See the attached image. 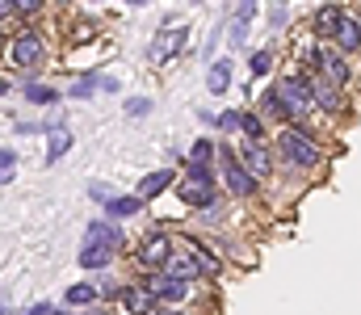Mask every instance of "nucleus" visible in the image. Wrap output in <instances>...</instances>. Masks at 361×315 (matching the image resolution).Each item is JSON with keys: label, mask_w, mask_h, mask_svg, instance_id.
Masks as SVG:
<instances>
[{"label": "nucleus", "mask_w": 361, "mask_h": 315, "mask_svg": "<svg viewBox=\"0 0 361 315\" xmlns=\"http://www.w3.org/2000/svg\"><path fill=\"white\" fill-rule=\"evenodd\" d=\"M118 244H122V231L114 223H101V218L89 223L85 227V244H80V269H105L114 261Z\"/></svg>", "instance_id": "nucleus-1"}, {"label": "nucleus", "mask_w": 361, "mask_h": 315, "mask_svg": "<svg viewBox=\"0 0 361 315\" xmlns=\"http://www.w3.org/2000/svg\"><path fill=\"white\" fill-rule=\"evenodd\" d=\"M277 156L290 164V168H319V147L311 143V135L307 130H298V126H286L281 135H277Z\"/></svg>", "instance_id": "nucleus-2"}, {"label": "nucleus", "mask_w": 361, "mask_h": 315, "mask_svg": "<svg viewBox=\"0 0 361 315\" xmlns=\"http://www.w3.org/2000/svg\"><path fill=\"white\" fill-rule=\"evenodd\" d=\"M302 63L315 68V72H319L324 80H332V85H345V80H349V63H345V51H341V47L315 42V47L302 55Z\"/></svg>", "instance_id": "nucleus-3"}, {"label": "nucleus", "mask_w": 361, "mask_h": 315, "mask_svg": "<svg viewBox=\"0 0 361 315\" xmlns=\"http://www.w3.org/2000/svg\"><path fill=\"white\" fill-rule=\"evenodd\" d=\"M219 160H223V177H227V190L235 194V198H257V190H261V181L244 168V160H240V152H231V147H223L219 152Z\"/></svg>", "instance_id": "nucleus-4"}, {"label": "nucleus", "mask_w": 361, "mask_h": 315, "mask_svg": "<svg viewBox=\"0 0 361 315\" xmlns=\"http://www.w3.org/2000/svg\"><path fill=\"white\" fill-rule=\"evenodd\" d=\"M277 93H281V97H286V105L294 109V118H298V113H307V109L315 105L311 76H307V72H298V76H281V80H277Z\"/></svg>", "instance_id": "nucleus-5"}, {"label": "nucleus", "mask_w": 361, "mask_h": 315, "mask_svg": "<svg viewBox=\"0 0 361 315\" xmlns=\"http://www.w3.org/2000/svg\"><path fill=\"white\" fill-rule=\"evenodd\" d=\"M143 286L156 295V303H180V299H185V290H189V286H185L180 278H173L169 269H152V273L143 278Z\"/></svg>", "instance_id": "nucleus-6"}, {"label": "nucleus", "mask_w": 361, "mask_h": 315, "mask_svg": "<svg viewBox=\"0 0 361 315\" xmlns=\"http://www.w3.org/2000/svg\"><path fill=\"white\" fill-rule=\"evenodd\" d=\"M169 257H173V235H164V231H152V235L139 244V261L152 265V269H164Z\"/></svg>", "instance_id": "nucleus-7"}, {"label": "nucleus", "mask_w": 361, "mask_h": 315, "mask_svg": "<svg viewBox=\"0 0 361 315\" xmlns=\"http://www.w3.org/2000/svg\"><path fill=\"white\" fill-rule=\"evenodd\" d=\"M8 51H13V63H17V68H38L42 55H47V47H42L38 34H17Z\"/></svg>", "instance_id": "nucleus-8"}, {"label": "nucleus", "mask_w": 361, "mask_h": 315, "mask_svg": "<svg viewBox=\"0 0 361 315\" xmlns=\"http://www.w3.org/2000/svg\"><path fill=\"white\" fill-rule=\"evenodd\" d=\"M177 198L185 202V206H210L214 202V181H197V177H185L177 190Z\"/></svg>", "instance_id": "nucleus-9"}, {"label": "nucleus", "mask_w": 361, "mask_h": 315, "mask_svg": "<svg viewBox=\"0 0 361 315\" xmlns=\"http://www.w3.org/2000/svg\"><path fill=\"white\" fill-rule=\"evenodd\" d=\"M240 160H244V168H248L257 181L273 173V156L265 152V147H261V143H244V147H240Z\"/></svg>", "instance_id": "nucleus-10"}, {"label": "nucleus", "mask_w": 361, "mask_h": 315, "mask_svg": "<svg viewBox=\"0 0 361 315\" xmlns=\"http://www.w3.org/2000/svg\"><path fill=\"white\" fill-rule=\"evenodd\" d=\"M118 299L126 303V311L130 315H156V295H152L147 286H122Z\"/></svg>", "instance_id": "nucleus-11"}, {"label": "nucleus", "mask_w": 361, "mask_h": 315, "mask_svg": "<svg viewBox=\"0 0 361 315\" xmlns=\"http://www.w3.org/2000/svg\"><path fill=\"white\" fill-rule=\"evenodd\" d=\"M332 42H336L345 55H349V51H361V21H357V17H349V13H345V17H341V25H336V34H332Z\"/></svg>", "instance_id": "nucleus-12"}, {"label": "nucleus", "mask_w": 361, "mask_h": 315, "mask_svg": "<svg viewBox=\"0 0 361 315\" xmlns=\"http://www.w3.org/2000/svg\"><path fill=\"white\" fill-rule=\"evenodd\" d=\"M341 17H345V8H341V4H324V8L315 13V38H319V42H332V34H336Z\"/></svg>", "instance_id": "nucleus-13"}, {"label": "nucleus", "mask_w": 361, "mask_h": 315, "mask_svg": "<svg viewBox=\"0 0 361 315\" xmlns=\"http://www.w3.org/2000/svg\"><path fill=\"white\" fill-rule=\"evenodd\" d=\"M311 93H315V105H319V109H328V113L341 109V85H332V80H324V76H311Z\"/></svg>", "instance_id": "nucleus-14"}, {"label": "nucleus", "mask_w": 361, "mask_h": 315, "mask_svg": "<svg viewBox=\"0 0 361 315\" xmlns=\"http://www.w3.org/2000/svg\"><path fill=\"white\" fill-rule=\"evenodd\" d=\"M206 89H210L214 97H223V93L231 89V59H214V63H210V72H206Z\"/></svg>", "instance_id": "nucleus-15"}, {"label": "nucleus", "mask_w": 361, "mask_h": 315, "mask_svg": "<svg viewBox=\"0 0 361 315\" xmlns=\"http://www.w3.org/2000/svg\"><path fill=\"white\" fill-rule=\"evenodd\" d=\"M180 47H185V25H177V30H164V34L152 42V59H169V55H177Z\"/></svg>", "instance_id": "nucleus-16"}, {"label": "nucleus", "mask_w": 361, "mask_h": 315, "mask_svg": "<svg viewBox=\"0 0 361 315\" xmlns=\"http://www.w3.org/2000/svg\"><path fill=\"white\" fill-rule=\"evenodd\" d=\"M47 135H51V139H47V164H59V160L68 156V147H72V135H68L59 122H55Z\"/></svg>", "instance_id": "nucleus-17"}, {"label": "nucleus", "mask_w": 361, "mask_h": 315, "mask_svg": "<svg viewBox=\"0 0 361 315\" xmlns=\"http://www.w3.org/2000/svg\"><path fill=\"white\" fill-rule=\"evenodd\" d=\"M169 185H173V168H160V173H147V177L139 181V198H143V202H152V198H156V194H164Z\"/></svg>", "instance_id": "nucleus-18"}, {"label": "nucleus", "mask_w": 361, "mask_h": 315, "mask_svg": "<svg viewBox=\"0 0 361 315\" xmlns=\"http://www.w3.org/2000/svg\"><path fill=\"white\" fill-rule=\"evenodd\" d=\"M173 278H180V282H193V278H202V265H197V257H169V265H164Z\"/></svg>", "instance_id": "nucleus-19"}, {"label": "nucleus", "mask_w": 361, "mask_h": 315, "mask_svg": "<svg viewBox=\"0 0 361 315\" xmlns=\"http://www.w3.org/2000/svg\"><path fill=\"white\" fill-rule=\"evenodd\" d=\"M219 156V147H214V139H197L193 147H189V168H210V160Z\"/></svg>", "instance_id": "nucleus-20"}, {"label": "nucleus", "mask_w": 361, "mask_h": 315, "mask_svg": "<svg viewBox=\"0 0 361 315\" xmlns=\"http://www.w3.org/2000/svg\"><path fill=\"white\" fill-rule=\"evenodd\" d=\"M139 206H143L139 194H122V198H109L105 202V214L109 218H126V214H139Z\"/></svg>", "instance_id": "nucleus-21"}, {"label": "nucleus", "mask_w": 361, "mask_h": 315, "mask_svg": "<svg viewBox=\"0 0 361 315\" xmlns=\"http://www.w3.org/2000/svg\"><path fill=\"white\" fill-rule=\"evenodd\" d=\"M97 299H101V290L89 286V282H76V286H68V295H63L68 307H89V303H97Z\"/></svg>", "instance_id": "nucleus-22"}, {"label": "nucleus", "mask_w": 361, "mask_h": 315, "mask_svg": "<svg viewBox=\"0 0 361 315\" xmlns=\"http://www.w3.org/2000/svg\"><path fill=\"white\" fill-rule=\"evenodd\" d=\"M261 109H265V113H273V118H281V122H290V118H294V109H290V105H286V97L277 93V85H273V89H265Z\"/></svg>", "instance_id": "nucleus-23"}, {"label": "nucleus", "mask_w": 361, "mask_h": 315, "mask_svg": "<svg viewBox=\"0 0 361 315\" xmlns=\"http://www.w3.org/2000/svg\"><path fill=\"white\" fill-rule=\"evenodd\" d=\"M240 130H244L248 143H261V139H265V122H261L257 113H248V109H240Z\"/></svg>", "instance_id": "nucleus-24"}, {"label": "nucleus", "mask_w": 361, "mask_h": 315, "mask_svg": "<svg viewBox=\"0 0 361 315\" xmlns=\"http://www.w3.org/2000/svg\"><path fill=\"white\" fill-rule=\"evenodd\" d=\"M25 101H34V105H55V101H59V93H55L51 85H38V80H30V85H25Z\"/></svg>", "instance_id": "nucleus-25"}, {"label": "nucleus", "mask_w": 361, "mask_h": 315, "mask_svg": "<svg viewBox=\"0 0 361 315\" xmlns=\"http://www.w3.org/2000/svg\"><path fill=\"white\" fill-rule=\"evenodd\" d=\"M193 257H197L202 273H219V257H214L210 248H202V240H193Z\"/></svg>", "instance_id": "nucleus-26"}, {"label": "nucleus", "mask_w": 361, "mask_h": 315, "mask_svg": "<svg viewBox=\"0 0 361 315\" xmlns=\"http://www.w3.org/2000/svg\"><path fill=\"white\" fill-rule=\"evenodd\" d=\"M92 89H101V76H85V80H76L72 85V101H85V97H92Z\"/></svg>", "instance_id": "nucleus-27"}, {"label": "nucleus", "mask_w": 361, "mask_h": 315, "mask_svg": "<svg viewBox=\"0 0 361 315\" xmlns=\"http://www.w3.org/2000/svg\"><path fill=\"white\" fill-rule=\"evenodd\" d=\"M13 173H17V152L0 147V185H4V181H13Z\"/></svg>", "instance_id": "nucleus-28"}, {"label": "nucleus", "mask_w": 361, "mask_h": 315, "mask_svg": "<svg viewBox=\"0 0 361 315\" xmlns=\"http://www.w3.org/2000/svg\"><path fill=\"white\" fill-rule=\"evenodd\" d=\"M269 68H273V51H257V55H252V63H248V72H252V76H269Z\"/></svg>", "instance_id": "nucleus-29"}, {"label": "nucleus", "mask_w": 361, "mask_h": 315, "mask_svg": "<svg viewBox=\"0 0 361 315\" xmlns=\"http://www.w3.org/2000/svg\"><path fill=\"white\" fill-rule=\"evenodd\" d=\"M214 126H219V130H235V126H240V109H227V113H219V118H214Z\"/></svg>", "instance_id": "nucleus-30"}, {"label": "nucleus", "mask_w": 361, "mask_h": 315, "mask_svg": "<svg viewBox=\"0 0 361 315\" xmlns=\"http://www.w3.org/2000/svg\"><path fill=\"white\" fill-rule=\"evenodd\" d=\"M143 113H152V101H147V97H135V101H126V118H143Z\"/></svg>", "instance_id": "nucleus-31"}, {"label": "nucleus", "mask_w": 361, "mask_h": 315, "mask_svg": "<svg viewBox=\"0 0 361 315\" xmlns=\"http://www.w3.org/2000/svg\"><path fill=\"white\" fill-rule=\"evenodd\" d=\"M252 13H257V0H240V8H235V21H252Z\"/></svg>", "instance_id": "nucleus-32"}, {"label": "nucleus", "mask_w": 361, "mask_h": 315, "mask_svg": "<svg viewBox=\"0 0 361 315\" xmlns=\"http://www.w3.org/2000/svg\"><path fill=\"white\" fill-rule=\"evenodd\" d=\"M13 8H17V13H38L42 0H13Z\"/></svg>", "instance_id": "nucleus-33"}, {"label": "nucleus", "mask_w": 361, "mask_h": 315, "mask_svg": "<svg viewBox=\"0 0 361 315\" xmlns=\"http://www.w3.org/2000/svg\"><path fill=\"white\" fill-rule=\"evenodd\" d=\"M13 13H17V8H13V0H0V21H8Z\"/></svg>", "instance_id": "nucleus-34"}, {"label": "nucleus", "mask_w": 361, "mask_h": 315, "mask_svg": "<svg viewBox=\"0 0 361 315\" xmlns=\"http://www.w3.org/2000/svg\"><path fill=\"white\" fill-rule=\"evenodd\" d=\"M25 315H55V307H51V303H38V307H30Z\"/></svg>", "instance_id": "nucleus-35"}, {"label": "nucleus", "mask_w": 361, "mask_h": 315, "mask_svg": "<svg viewBox=\"0 0 361 315\" xmlns=\"http://www.w3.org/2000/svg\"><path fill=\"white\" fill-rule=\"evenodd\" d=\"M4 93H8V80H0V97H4Z\"/></svg>", "instance_id": "nucleus-36"}, {"label": "nucleus", "mask_w": 361, "mask_h": 315, "mask_svg": "<svg viewBox=\"0 0 361 315\" xmlns=\"http://www.w3.org/2000/svg\"><path fill=\"white\" fill-rule=\"evenodd\" d=\"M156 315H180V311H173V307H169V311H156Z\"/></svg>", "instance_id": "nucleus-37"}, {"label": "nucleus", "mask_w": 361, "mask_h": 315, "mask_svg": "<svg viewBox=\"0 0 361 315\" xmlns=\"http://www.w3.org/2000/svg\"><path fill=\"white\" fill-rule=\"evenodd\" d=\"M0 315H8V303H0Z\"/></svg>", "instance_id": "nucleus-38"}, {"label": "nucleus", "mask_w": 361, "mask_h": 315, "mask_svg": "<svg viewBox=\"0 0 361 315\" xmlns=\"http://www.w3.org/2000/svg\"><path fill=\"white\" fill-rule=\"evenodd\" d=\"M126 4H147V0H126Z\"/></svg>", "instance_id": "nucleus-39"}, {"label": "nucleus", "mask_w": 361, "mask_h": 315, "mask_svg": "<svg viewBox=\"0 0 361 315\" xmlns=\"http://www.w3.org/2000/svg\"><path fill=\"white\" fill-rule=\"evenodd\" d=\"M0 51H4V34H0Z\"/></svg>", "instance_id": "nucleus-40"}, {"label": "nucleus", "mask_w": 361, "mask_h": 315, "mask_svg": "<svg viewBox=\"0 0 361 315\" xmlns=\"http://www.w3.org/2000/svg\"><path fill=\"white\" fill-rule=\"evenodd\" d=\"M89 315H105V311H89Z\"/></svg>", "instance_id": "nucleus-41"}, {"label": "nucleus", "mask_w": 361, "mask_h": 315, "mask_svg": "<svg viewBox=\"0 0 361 315\" xmlns=\"http://www.w3.org/2000/svg\"><path fill=\"white\" fill-rule=\"evenodd\" d=\"M55 315H59V311H55Z\"/></svg>", "instance_id": "nucleus-42"}]
</instances>
